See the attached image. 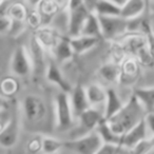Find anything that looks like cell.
<instances>
[{"instance_id": "obj_1", "label": "cell", "mask_w": 154, "mask_h": 154, "mask_svg": "<svg viewBox=\"0 0 154 154\" xmlns=\"http://www.w3.org/2000/svg\"><path fill=\"white\" fill-rule=\"evenodd\" d=\"M145 114L146 110L143 109L136 96L133 94L122 106V109L112 117L107 119V122L114 132L119 135H124L127 131L140 122Z\"/></svg>"}, {"instance_id": "obj_2", "label": "cell", "mask_w": 154, "mask_h": 154, "mask_svg": "<svg viewBox=\"0 0 154 154\" xmlns=\"http://www.w3.org/2000/svg\"><path fill=\"white\" fill-rule=\"evenodd\" d=\"M103 143L101 137L96 130L82 134L78 137H74L68 141H63V148L70 152L79 154H97Z\"/></svg>"}, {"instance_id": "obj_3", "label": "cell", "mask_w": 154, "mask_h": 154, "mask_svg": "<svg viewBox=\"0 0 154 154\" xmlns=\"http://www.w3.org/2000/svg\"><path fill=\"white\" fill-rule=\"evenodd\" d=\"M55 125L59 131H68L74 124V114L72 111L69 93L60 91L55 96Z\"/></svg>"}, {"instance_id": "obj_4", "label": "cell", "mask_w": 154, "mask_h": 154, "mask_svg": "<svg viewBox=\"0 0 154 154\" xmlns=\"http://www.w3.org/2000/svg\"><path fill=\"white\" fill-rule=\"evenodd\" d=\"M11 71L18 77H26L32 73V59L24 45H19L14 51L11 60Z\"/></svg>"}, {"instance_id": "obj_5", "label": "cell", "mask_w": 154, "mask_h": 154, "mask_svg": "<svg viewBox=\"0 0 154 154\" xmlns=\"http://www.w3.org/2000/svg\"><path fill=\"white\" fill-rule=\"evenodd\" d=\"M101 36L108 40L120 36L127 31V19L122 16H98Z\"/></svg>"}, {"instance_id": "obj_6", "label": "cell", "mask_w": 154, "mask_h": 154, "mask_svg": "<svg viewBox=\"0 0 154 154\" xmlns=\"http://www.w3.org/2000/svg\"><path fill=\"white\" fill-rule=\"evenodd\" d=\"M22 111L30 122H39L45 115V106L43 100L37 95H28L22 101Z\"/></svg>"}, {"instance_id": "obj_7", "label": "cell", "mask_w": 154, "mask_h": 154, "mask_svg": "<svg viewBox=\"0 0 154 154\" xmlns=\"http://www.w3.org/2000/svg\"><path fill=\"white\" fill-rule=\"evenodd\" d=\"M149 138L148 135L147 127H146L143 118L139 122H137L133 128L128 130L122 136V143L120 146L125 148L126 150H131L132 151L140 141Z\"/></svg>"}, {"instance_id": "obj_8", "label": "cell", "mask_w": 154, "mask_h": 154, "mask_svg": "<svg viewBox=\"0 0 154 154\" xmlns=\"http://www.w3.org/2000/svg\"><path fill=\"white\" fill-rule=\"evenodd\" d=\"M78 128L84 131V134L95 130L98 124L103 119H105L103 116V109L97 107H89L85 110L78 117Z\"/></svg>"}, {"instance_id": "obj_9", "label": "cell", "mask_w": 154, "mask_h": 154, "mask_svg": "<svg viewBox=\"0 0 154 154\" xmlns=\"http://www.w3.org/2000/svg\"><path fill=\"white\" fill-rule=\"evenodd\" d=\"M19 137V122L16 117L8 120L0 130V146L3 148H12L16 145Z\"/></svg>"}, {"instance_id": "obj_10", "label": "cell", "mask_w": 154, "mask_h": 154, "mask_svg": "<svg viewBox=\"0 0 154 154\" xmlns=\"http://www.w3.org/2000/svg\"><path fill=\"white\" fill-rule=\"evenodd\" d=\"M89 14L90 12L85 8V5L73 10H69V37H74L80 34L82 26H84Z\"/></svg>"}, {"instance_id": "obj_11", "label": "cell", "mask_w": 154, "mask_h": 154, "mask_svg": "<svg viewBox=\"0 0 154 154\" xmlns=\"http://www.w3.org/2000/svg\"><path fill=\"white\" fill-rule=\"evenodd\" d=\"M70 96V103L72 107V111L74 117L77 118L85 110H87L90 106L86 93V88L82 86H77L72 88L71 92L69 93Z\"/></svg>"}, {"instance_id": "obj_12", "label": "cell", "mask_w": 154, "mask_h": 154, "mask_svg": "<svg viewBox=\"0 0 154 154\" xmlns=\"http://www.w3.org/2000/svg\"><path fill=\"white\" fill-rule=\"evenodd\" d=\"M45 78H47L48 82L57 86L63 92L70 93L71 90H72L71 84L63 76V74L59 70L57 64L53 63V62H50L45 68Z\"/></svg>"}, {"instance_id": "obj_13", "label": "cell", "mask_w": 154, "mask_h": 154, "mask_svg": "<svg viewBox=\"0 0 154 154\" xmlns=\"http://www.w3.org/2000/svg\"><path fill=\"white\" fill-rule=\"evenodd\" d=\"M69 40H70L74 54L82 55V54H85L86 52L92 50L98 43L99 37L87 36V35L80 34L74 37H69Z\"/></svg>"}, {"instance_id": "obj_14", "label": "cell", "mask_w": 154, "mask_h": 154, "mask_svg": "<svg viewBox=\"0 0 154 154\" xmlns=\"http://www.w3.org/2000/svg\"><path fill=\"white\" fill-rule=\"evenodd\" d=\"M125 103L122 100L118 93L114 89H107V98H106L105 107H103V116L105 119H109L110 117L116 114Z\"/></svg>"}, {"instance_id": "obj_15", "label": "cell", "mask_w": 154, "mask_h": 154, "mask_svg": "<svg viewBox=\"0 0 154 154\" xmlns=\"http://www.w3.org/2000/svg\"><path fill=\"white\" fill-rule=\"evenodd\" d=\"M145 0H126L120 7V16L126 19H131L140 16L147 9Z\"/></svg>"}, {"instance_id": "obj_16", "label": "cell", "mask_w": 154, "mask_h": 154, "mask_svg": "<svg viewBox=\"0 0 154 154\" xmlns=\"http://www.w3.org/2000/svg\"><path fill=\"white\" fill-rule=\"evenodd\" d=\"M86 93L91 107H97L103 109L106 98H107V89L103 88L100 85L92 84L86 87Z\"/></svg>"}, {"instance_id": "obj_17", "label": "cell", "mask_w": 154, "mask_h": 154, "mask_svg": "<svg viewBox=\"0 0 154 154\" xmlns=\"http://www.w3.org/2000/svg\"><path fill=\"white\" fill-rule=\"evenodd\" d=\"M30 56L32 59L33 70L40 73L45 68V47L35 37L31 41Z\"/></svg>"}, {"instance_id": "obj_18", "label": "cell", "mask_w": 154, "mask_h": 154, "mask_svg": "<svg viewBox=\"0 0 154 154\" xmlns=\"http://www.w3.org/2000/svg\"><path fill=\"white\" fill-rule=\"evenodd\" d=\"M53 54L58 62L69 61L74 55V51L71 47L69 38L58 39L53 47Z\"/></svg>"}, {"instance_id": "obj_19", "label": "cell", "mask_w": 154, "mask_h": 154, "mask_svg": "<svg viewBox=\"0 0 154 154\" xmlns=\"http://www.w3.org/2000/svg\"><path fill=\"white\" fill-rule=\"evenodd\" d=\"M99 136L101 137L103 143H116V145H120L122 143V136L117 133H115L111 129L110 125L108 124L107 119H103L98 124V126L95 128Z\"/></svg>"}, {"instance_id": "obj_20", "label": "cell", "mask_w": 154, "mask_h": 154, "mask_svg": "<svg viewBox=\"0 0 154 154\" xmlns=\"http://www.w3.org/2000/svg\"><path fill=\"white\" fill-rule=\"evenodd\" d=\"M82 35H87V36H95V37H101V28L100 22H99L98 15L95 13H90L82 26ZM79 34V35H80Z\"/></svg>"}, {"instance_id": "obj_21", "label": "cell", "mask_w": 154, "mask_h": 154, "mask_svg": "<svg viewBox=\"0 0 154 154\" xmlns=\"http://www.w3.org/2000/svg\"><path fill=\"white\" fill-rule=\"evenodd\" d=\"M134 95L141 103L146 112L152 111L154 108V87L140 88L134 92Z\"/></svg>"}, {"instance_id": "obj_22", "label": "cell", "mask_w": 154, "mask_h": 154, "mask_svg": "<svg viewBox=\"0 0 154 154\" xmlns=\"http://www.w3.org/2000/svg\"><path fill=\"white\" fill-rule=\"evenodd\" d=\"M95 14L98 16H120V5L110 0H99Z\"/></svg>"}, {"instance_id": "obj_23", "label": "cell", "mask_w": 154, "mask_h": 154, "mask_svg": "<svg viewBox=\"0 0 154 154\" xmlns=\"http://www.w3.org/2000/svg\"><path fill=\"white\" fill-rule=\"evenodd\" d=\"M99 75L110 84H115L120 77V68L115 63H106L99 69Z\"/></svg>"}, {"instance_id": "obj_24", "label": "cell", "mask_w": 154, "mask_h": 154, "mask_svg": "<svg viewBox=\"0 0 154 154\" xmlns=\"http://www.w3.org/2000/svg\"><path fill=\"white\" fill-rule=\"evenodd\" d=\"M60 12L56 13L51 19V26L58 31L68 34L69 30V10L60 9Z\"/></svg>"}, {"instance_id": "obj_25", "label": "cell", "mask_w": 154, "mask_h": 154, "mask_svg": "<svg viewBox=\"0 0 154 154\" xmlns=\"http://www.w3.org/2000/svg\"><path fill=\"white\" fill-rule=\"evenodd\" d=\"M63 148V141L53 137L45 136L41 138V151L45 153H56Z\"/></svg>"}, {"instance_id": "obj_26", "label": "cell", "mask_w": 154, "mask_h": 154, "mask_svg": "<svg viewBox=\"0 0 154 154\" xmlns=\"http://www.w3.org/2000/svg\"><path fill=\"white\" fill-rule=\"evenodd\" d=\"M9 16L12 19L26 20V9L23 2H17L12 5L9 11Z\"/></svg>"}, {"instance_id": "obj_27", "label": "cell", "mask_w": 154, "mask_h": 154, "mask_svg": "<svg viewBox=\"0 0 154 154\" xmlns=\"http://www.w3.org/2000/svg\"><path fill=\"white\" fill-rule=\"evenodd\" d=\"M24 29H26V20L12 19L11 28H10L9 33H8V34L11 35L12 37L19 36V35L24 31Z\"/></svg>"}, {"instance_id": "obj_28", "label": "cell", "mask_w": 154, "mask_h": 154, "mask_svg": "<svg viewBox=\"0 0 154 154\" xmlns=\"http://www.w3.org/2000/svg\"><path fill=\"white\" fill-rule=\"evenodd\" d=\"M143 120H145L146 127H147L149 138H152V137H154V112H146L145 116H143Z\"/></svg>"}, {"instance_id": "obj_29", "label": "cell", "mask_w": 154, "mask_h": 154, "mask_svg": "<svg viewBox=\"0 0 154 154\" xmlns=\"http://www.w3.org/2000/svg\"><path fill=\"white\" fill-rule=\"evenodd\" d=\"M122 148V146L120 145H116V143H103L101 145L100 149L98 150L97 154H114L117 153L120 151V149Z\"/></svg>"}, {"instance_id": "obj_30", "label": "cell", "mask_w": 154, "mask_h": 154, "mask_svg": "<svg viewBox=\"0 0 154 154\" xmlns=\"http://www.w3.org/2000/svg\"><path fill=\"white\" fill-rule=\"evenodd\" d=\"M17 2H24V0H1L0 1V16L9 15L12 5Z\"/></svg>"}, {"instance_id": "obj_31", "label": "cell", "mask_w": 154, "mask_h": 154, "mask_svg": "<svg viewBox=\"0 0 154 154\" xmlns=\"http://www.w3.org/2000/svg\"><path fill=\"white\" fill-rule=\"evenodd\" d=\"M12 19L9 15L0 16V34H8L11 28Z\"/></svg>"}, {"instance_id": "obj_32", "label": "cell", "mask_w": 154, "mask_h": 154, "mask_svg": "<svg viewBox=\"0 0 154 154\" xmlns=\"http://www.w3.org/2000/svg\"><path fill=\"white\" fill-rule=\"evenodd\" d=\"M28 148L30 151L32 152H37L41 150V138H33L29 141Z\"/></svg>"}, {"instance_id": "obj_33", "label": "cell", "mask_w": 154, "mask_h": 154, "mask_svg": "<svg viewBox=\"0 0 154 154\" xmlns=\"http://www.w3.org/2000/svg\"><path fill=\"white\" fill-rule=\"evenodd\" d=\"M98 1L99 0H82L85 8L90 13H95V10H96V5L98 3Z\"/></svg>"}, {"instance_id": "obj_34", "label": "cell", "mask_w": 154, "mask_h": 154, "mask_svg": "<svg viewBox=\"0 0 154 154\" xmlns=\"http://www.w3.org/2000/svg\"><path fill=\"white\" fill-rule=\"evenodd\" d=\"M1 88H2V91L3 93H5V94H12V93L15 92L16 90V84L14 80H11V82H10V86H7V84H5V82H2V85H1Z\"/></svg>"}, {"instance_id": "obj_35", "label": "cell", "mask_w": 154, "mask_h": 154, "mask_svg": "<svg viewBox=\"0 0 154 154\" xmlns=\"http://www.w3.org/2000/svg\"><path fill=\"white\" fill-rule=\"evenodd\" d=\"M84 5L82 0H69V5H68V10H73L76 9V8H79Z\"/></svg>"}, {"instance_id": "obj_36", "label": "cell", "mask_w": 154, "mask_h": 154, "mask_svg": "<svg viewBox=\"0 0 154 154\" xmlns=\"http://www.w3.org/2000/svg\"><path fill=\"white\" fill-rule=\"evenodd\" d=\"M51 1L55 3L58 9H68L69 0H51Z\"/></svg>"}, {"instance_id": "obj_37", "label": "cell", "mask_w": 154, "mask_h": 154, "mask_svg": "<svg viewBox=\"0 0 154 154\" xmlns=\"http://www.w3.org/2000/svg\"><path fill=\"white\" fill-rule=\"evenodd\" d=\"M24 2H26L29 7L33 8V9H37L43 2V0H24Z\"/></svg>"}, {"instance_id": "obj_38", "label": "cell", "mask_w": 154, "mask_h": 154, "mask_svg": "<svg viewBox=\"0 0 154 154\" xmlns=\"http://www.w3.org/2000/svg\"><path fill=\"white\" fill-rule=\"evenodd\" d=\"M8 105H7V101L5 100V98L3 97L0 96V112L5 111V109H7Z\"/></svg>"}, {"instance_id": "obj_39", "label": "cell", "mask_w": 154, "mask_h": 154, "mask_svg": "<svg viewBox=\"0 0 154 154\" xmlns=\"http://www.w3.org/2000/svg\"><path fill=\"white\" fill-rule=\"evenodd\" d=\"M110 1H112V2L116 3V5H120V7H122V5L125 3V1H126V0H110Z\"/></svg>"}, {"instance_id": "obj_40", "label": "cell", "mask_w": 154, "mask_h": 154, "mask_svg": "<svg viewBox=\"0 0 154 154\" xmlns=\"http://www.w3.org/2000/svg\"><path fill=\"white\" fill-rule=\"evenodd\" d=\"M146 1V3H147V5H149V3H150V0H145Z\"/></svg>"}, {"instance_id": "obj_41", "label": "cell", "mask_w": 154, "mask_h": 154, "mask_svg": "<svg viewBox=\"0 0 154 154\" xmlns=\"http://www.w3.org/2000/svg\"><path fill=\"white\" fill-rule=\"evenodd\" d=\"M152 111H153V112H154V108H153V110H152Z\"/></svg>"}, {"instance_id": "obj_42", "label": "cell", "mask_w": 154, "mask_h": 154, "mask_svg": "<svg viewBox=\"0 0 154 154\" xmlns=\"http://www.w3.org/2000/svg\"><path fill=\"white\" fill-rule=\"evenodd\" d=\"M0 1H1V0H0Z\"/></svg>"}]
</instances>
